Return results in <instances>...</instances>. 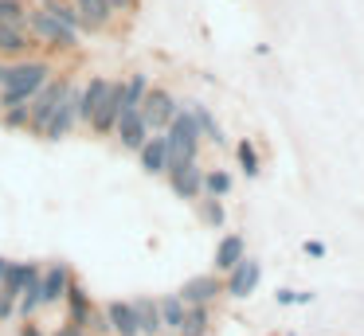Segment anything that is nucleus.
Listing matches in <instances>:
<instances>
[{
	"label": "nucleus",
	"mask_w": 364,
	"mask_h": 336,
	"mask_svg": "<svg viewBox=\"0 0 364 336\" xmlns=\"http://www.w3.org/2000/svg\"><path fill=\"white\" fill-rule=\"evenodd\" d=\"M51 75H55V63H51V59H16V63H4V75H0V106L32 102V94L40 90Z\"/></svg>",
	"instance_id": "f257e3e1"
},
{
	"label": "nucleus",
	"mask_w": 364,
	"mask_h": 336,
	"mask_svg": "<svg viewBox=\"0 0 364 336\" xmlns=\"http://www.w3.org/2000/svg\"><path fill=\"white\" fill-rule=\"evenodd\" d=\"M200 145H204V137H200L196 117H192L188 106H181V109H176V117L168 121V129H165L168 168H176V164H184V161H200Z\"/></svg>",
	"instance_id": "f03ea898"
},
{
	"label": "nucleus",
	"mask_w": 364,
	"mask_h": 336,
	"mask_svg": "<svg viewBox=\"0 0 364 336\" xmlns=\"http://www.w3.org/2000/svg\"><path fill=\"white\" fill-rule=\"evenodd\" d=\"M24 28H28V36H32V43L48 47V51H79V47H82V39L75 36L71 28H63L51 12H43L40 4L28 8V23H24Z\"/></svg>",
	"instance_id": "7ed1b4c3"
},
{
	"label": "nucleus",
	"mask_w": 364,
	"mask_h": 336,
	"mask_svg": "<svg viewBox=\"0 0 364 336\" xmlns=\"http://www.w3.org/2000/svg\"><path fill=\"white\" fill-rule=\"evenodd\" d=\"M71 86H75L71 78L55 70V75H51L48 82H43L40 90L32 94V102H28V133H32V137H40V133H43L48 117L55 114V106L67 98V94H71Z\"/></svg>",
	"instance_id": "20e7f679"
},
{
	"label": "nucleus",
	"mask_w": 364,
	"mask_h": 336,
	"mask_svg": "<svg viewBox=\"0 0 364 336\" xmlns=\"http://www.w3.org/2000/svg\"><path fill=\"white\" fill-rule=\"evenodd\" d=\"M176 109H181V102H176L165 86H149V90H145V98H141V106H137V114L145 117L149 133H165L168 121L176 117Z\"/></svg>",
	"instance_id": "39448f33"
},
{
	"label": "nucleus",
	"mask_w": 364,
	"mask_h": 336,
	"mask_svg": "<svg viewBox=\"0 0 364 336\" xmlns=\"http://www.w3.org/2000/svg\"><path fill=\"white\" fill-rule=\"evenodd\" d=\"M259 281H262V262L247 254L243 262H235L228 273H223V297L243 301V297H251L255 289H259Z\"/></svg>",
	"instance_id": "423d86ee"
},
{
	"label": "nucleus",
	"mask_w": 364,
	"mask_h": 336,
	"mask_svg": "<svg viewBox=\"0 0 364 336\" xmlns=\"http://www.w3.org/2000/svg\"><path fill=\"white\" fill-rule=\"evenodd\" d=\"M118 117H122V78H110V86H106L95 117H90V133H95V137H114Z\"/></svg>",
	"instance_id": "0eeeda50"
},
{
	"label": "nucleus",
	"mask_w": 364,
	"mask_h": 336,
	"mask_svg": "<svg viewBox=\"0 0 364 336\" xmlns=\"http://www.w3.org/2000/svg\"><path fill=\"white\" fill-rule=\"evenodd\" d=\"M165 176H168V188L181 200H200L204 195V168H200V161H184L176 168H168Z\"/></svg>",
	"instance_id": "6e6552de"
},
{
	"label": "nucleus",
	"mask_w": 364,
	"mask_h": 336,
	"mask_svg": "<svg viewBox=\"0 0 364 336\" xmlns=\"http://www.w3.org/2000/svg\"><path fill=\"white\" fill-rule=\"evenodd\" d=\"M176 297L184 305H212L215 297H223V278L220 273H196V278H188L176 289Z\"/></svg>",
	"instance_id": "1a4fd4ad"
},
{
	"label": "nucleus",
	"mask_w": 364,
	"mask_h": 336,
	"mask_svg": "<svg viewBox=\"0 0 364 336\" xmlns=\"http://www.w3.org/2000/svg\"><path fill=\"white\" fill-rule=\"evenodd\" d=\"M75 94H79V86H71V94H67V98L55 106V114L48 117V125H43V133H40L43 141H63V137H71V129L79 125V109H75Z\"/></svg>",
	"instance_id": "9d476101"
},
{
	"label": "nucleus",
	"mask_w": 364,
	"mask_h": 336,
	"mask_svg": "<svg viewBox=\"0 0 364 336\" xmlns=\"http://www.w3.org/2000/svg\"><path fill=\"white\" fill-rule=\"evenodd\" d=\"M32 4H40L43 12H51L59 23H63V28H71L79 39H82V36H102V31H98L95 23H87V20H82V12L71 4V0H32Z\"/></svg>",
	"instance_id": "9b49d317"
},
{
	"label": "nucleus",
	"mask_w": 364,
	"mask_h": 336,
	"mask_svg": "<svg viewBox=\"0 0 364 336\" xmlns=\"http://www.w3.org/2000/svg\"><path fill=\"white\" fill-rule=\"evenodd\" d=\"M63 305H67V325H75V328L87 332L90 313H95V301H90L87 286H82L79 278H71V286H67V293H63Z\"/></svg>",
	"instance_id": "f8f14e48"
},
{
	"label": "nucleus",
	"mask_w": 364,
	"mask_h": 336,
	"mask_svg": "<svg viewBox=\"0 0 364 336\" xmlns=\"http://www.w3.org/2000/svg\"><path fill=\"white\" fill-rule=\"evenodd\" d=\"M71 278H75V273L67 270V262H48V266H40L43 309H48V305H59V301H63V293H67V286H71Z\"/></svg>",
	"instance_id": "ddd939ff"
},
{
	"label": "nucleus",
	"mask_w": 364,
	"mask_h": 336,
	"mask_svg": "<svg viewBox=\"0 0 364 336\" xmlns=\"http://www.w3.org/2000/svg\"><path fill=\"white\" fill-rule=\"evenodd\" d=\"M114 137H118V145L126 148V153H137V148L149 141V125H145V117L137 114V109H126V114L118 117V125H114Z\"/></svg>",
	"instance_id": "4468645a"
},
{
	"label": "nucleus",
	"mask_w": 364,
	"mask_h": 336,
	"mask_svg": "<svg viewBox=\"0 0 364 336\" xmlns=\"http://www.w3.org/2000/svg\"><path fill=\"white\" fill-rule=\"evenodd\" d=\"M102 313H106V325H110L114 336H141L134 301H126V297H114V301H106Z\"/></svg>",
	"instance_id": "2eb2a0df"
},
{
	"label": "nucleus",
	"mask_w": 364,
	"mask_h": 336,
	"mask_svg": "<svg viewBox=\"0 0 364 336\" xmlns=\"http://www.w3.org/2000/svg\"><path fill=\"white\" fill-rule=\"evenodd\" d=\"M32 36L28 28H16V23H0V63H16V59H28L32 51Z\"/></svg>",
	"instance_id": "dca6fc26"
},
{
	"label": "nucleus",
	"mask_w": 364,
	"mask_h": 336,
	"mask_svg": "<svg viewBox=\"0 0 364 336\" xmlns=\"http://www.w3.org/2000/svg\"><path fill=\"white\" fill-rule=\"evenodd\" d=\"M106 86H110V78H106V75H95V78H87V82L79 86V94H75V109H79V121L82 125H90V117H95V109H98V102H102Z\"/></svg>",
	"instance_id": "f3484780"
},
{
	"label": "nucleus",
	"mask_w": 364,
	"mask_h": 336,
	"mask_svg": "<svg viewBox=\"0 0 364 336\" xmlns=\"http://www.w3.org/2000/svg\"><path fill=\"white\" fill-rule=\"evenodd\" d=\"M243 258H247V239L243 234H223V239L215 242V254H212V266H215L212 273L223 278V273H228L235 262H243Z\"/></svg>",
	"instance_id": "a211bd4d"
},
{
	"label": "nucleus",
	"mask_w": 364,
	"mask_h": 336,
	"mask_svg": "<svg viewBox=\"0 0 364 336\" xmlns=\"http://www.w3.org/2000/svg\"><path fill=\"white\" fill-rule=\"evenodd\" d=\"M137 161H141V168L149 172V176H165V168H168L165 133H149V141H145V145L137 148Z\"/></svg>",
	"instance_id": "6ab92c4d"
},
{
	"label": "nucleus",
	"mask_w": 364,
	"mask_h": 336,
	"mask_svg": "<svg viewBox=\"0 0 364 336\" xmlns=\"http://www.w3.org/2000/svg\"><path fill=\"white\" fill-rule=\"evenodd\" d=\"M134 309H137V328H141V336H165L157 297H134Z\"/></svg>",
	"instance_id": "aec40b11"
},
{
	"label": "nucleus",
	"mask_w": 364,
	"mask_h": 336,
	"mask_svg": "<svg viewBox=\"0 0 364 336\" xmlns=\"http://www.w3.org/2000/svg\"><path fill=\"white\" fill-rule=\"evenodd\" d=\"M157 309H161V325H165V332H168V336H176V332H181L188 305H184L176 293H165V297H157Z\"/></svg>",
	"instance_id": "412c9836"
},
{
	"label": "nucleus",
	"mask_w": 364,
	"mask_h": 336,
	"mask_svg": "<svg viewBox=\"0 0 364 336\" xmlns=\"http://www.w3.org/2000/svg\"><path fill=\"white\" fill-rule=\"evenodd\" d=\"M184 106L192 109V117H196V125H200V137H204L208 145H228V137H223L220 121L212 117V109H208V106H200V102H184Z\"/></svg>",
	"instance_id": "4be33fe9"
},
{
	"label": "nucleus",
	"mask_w": 364,
	"mask_h": 336,
	"mask_svg": "<svg viewBox=\"0 0 364 336\" xmlns=\"http://www.w3.org/2000/svg\"><path fill=\"white\" fill-rule=\"evenodd\" d=\"M71 4L79 8V12H82V20H87V23H95L98 31H106V28L114 23V16H118V12L110 8V0H71Z\"/></svg>",
	"instance_id": "5701e85b"
},
{
	"label": "nucleus",
	"mask_w": 364,
	"mask_h": 336,
	"mask_svg": "<svg viewBox=\"0 0 364 336\" xmlns=\"http://www.w3.org/2000/svg\"><path fill=\"white\" fill-rule=\"evenodd\" d=\"M149 86L153 82H149V75H145V70H134L129 78H122V114L141 106V98H145V90H149Z\"/></svg>",
	"instance_id": "b1692460"
},
{
	"label": "nucleus",
	"mask_w": 364,
	"mask_h": 336,
	"mask_svg": "<svg viewBox=\"0 0 364 336\" xmlns=\"http://www.w3.org/2000/svg\"><path fill=\"white\" fill-rule=\"evenodd\" d=\"M208 332H212V305H188L176 336H208Z\"/></svg>",
	"instance_id": "393cba45"
},
{
	"label": "nucleus",
	"mask_w": 364,
	"mask_h": 336,
	"mask_svg": "<svg viewBox=\"0 0 364 336\" xmlns=\"http://www.w3.org/2000/svg\"><path fill=\"white\" fill-rule=\"evenodd\" d=\"M192 203H196L200 223H208V227H223V219H228V211H223V200H215V195H200V200H192Z\"/></svg>",
	"instance_id": "a878e982"
},
{
	"label": "nucleus",
	"mask_w": 364,
	"mask_h": 336,
	"mask_svg": "<svg viewBox=\"0 0 364 336\" xmlns=\"http://www.w3.org/2000/svg\"><path fill=\"white\" fill-rule=\"evenodd\" d=\"M228 192H231V172H223V168H204V195L223 200Z\"/></svg>",
	"instance_id": "bb28decb"
},
{
	"label": "nucleus",
	"mask_w": 364,
	"mask_h": 336,
	"mask_svg": "<svg viewBox=\"0 0 364 336\" xmlns=\"http://www.w3.org/2000/svg\"><path fill=\"white\" fill-rule=\"evenodd\" d=\"M28 8H32V0H0V23H16V28H24Z\"/></svg>",
	"instance_id": "cd10ccee"
},
{
	"label": "nucleus",
	"mask_w": 364,
	"mask_h": 336,
	"mask_svg": "<svg viewBox=\"0 0 364 336\" xmlns=\"http://www.w3.org/2000/svg\"><path fill=\"white\" fill-rule=\"evenodd\" d=\"M0 125H4V129H28V102L0 106Z\"/></svg>",
	"instance_id": "c85d7f7f"
},
{
	"label": "nucleus",
	"mask_w": 364,
	"mask_h": 336,
	"mask_svg": "<svg viewBox=\"0 0 364 336\" xmlns=\"http://www.w3.org/2000/svg\"><path fill=\"white\" fill-rule=\"evenodd\" d=\"M235 156H239V168H243L247 176H259V172H262L259 153H255V145H251V141H239V145H235Z\"/></svg>",
	"instance_id": "c756f323"
},
{
	"label": "nucleus",
	"mask_w": 364,
	"mask_h": 336,
	"mask_svg": "<svg viewBox=\"0 0 364 336\" xmlns=\"http://www.w3.org/2000/svg\"><path fill=\"white\" fill-rule=\"evenodd\" d=\"M278 305H309L314 301V293H301V289H278Z\"/></svg>",
	"instance_id": "7c9ffc66"
},
{
	"label": "nucleus",
	"mask_w": 364,
	"mask_h": 336,
	"mask_svg": "<svg viewBox=\"0 0 364 336\" xmlns=\"http://www.w3.org/2000/svg\"><path fill=\"white\" fill-rule=\"evenodd\" d=\"M16 336H48V332H43V328L36 325V317H32V320H24V325H20V332H16Z\"/></svg>",
	"instance_id": "2f4dec72"
},
{
	"label": "nucleus",
	"mask_w": 364,
	"mask_h": 336,
	"mask_svg": "<svg viewBox=\"0 0 364 336\" xmlns=\"http://www.w3.org/2000/svg\"><path fill=\"white\" fill-rule=\"evenodd\" d=\"M12 313H16V301L0 297V325H4V320H12Z\"/></svg>",
	"instance_id": "473e14b6"
},
{
	"label": "nucleus",
	"mask_w": 364,
	"mask_h": 336,
	"mask_svg": "<svg viewBox=\"0 0 364 336\" xmlns=\"http://www.w3.org/2000/svg\"><path fill=\"white\" fill-rule=\"evenodd\" d=\"M110 8H114V12H134L137 0H110Z\"/></svg>",
	"instance_id": "72a5a7b5"
},
{
	"label": "nucleus",
	"mask_w": 364,
	"mask_h": 336,
	"mask_svg": "<svg viewBox=\"0 0 364 336\" xmlns=\"http://www.w3.org/2000/svg\"><path fill=\"white\" fill-rule=\"evenodd\" d=\"M51 336H87V332H82V328H75V325H63L59 332H51Z\"/></svg>",
	"instance_id": "f704fd0d"
},
{
	"label": "nucleus",
	"mask_w": 364,
	"mask_h": 336,
	"mask_svg": "<svg viewBox=\"0 0 364 336\" xmlns=\"http://www.w3.org/2000/svg\"><path fill=\"white\" fill-rule=\"evenodd\" d=\"M306 254H314V258H325V246H321V242H306Z\"/></svg>",
	"instance_id": "c9c22d12"
},
{
	"label": "nucleus",
	"mask_w": 364,
	"mask_h": 336,
	"mask_svg": "<svg viewBox=\"0 0 364 336\" xmlns=\"http://www.w3.org/2000/svg\"><path fill=\"white\" fill-rule=\"evenodd\" d=\"M4 266H9V258H0V278H4Z\"/></svg>",
	"instance_id": "e433bc0d"
},
{
	"label": "nucleus",
	"mask_w": 364,
	"mask_h": 336,
	"mask_svg": "<svg viewBox=\"0 0 364 336\" xmlns=\"http://www.w3.org/2000/svg\"><path fill=\"white\" fill-rule=\"evenodd\" d=\"M0 75H4V63H0Z\"/></svg>",
	"instance_id": "4c0bfd02"
}]
</instances>
